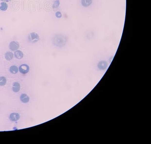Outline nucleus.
<instances>
[{
	"label": "nucleus",
	"mask_w": 151,
	"mask_h": 144,
	"mask_svg": "<svg viewBox=\"0 0 151 144\" xmlns=\"http://www.w3.org/2000/svg\"><path fill=\"white\" fill-rule=\"evenodd\" d=\"M20 89V85L18 82H16L14 83L13 85V91L14 92L17 93L19 91Z\"/></svg>",
	"instance_id": "nucleus-8"
},
{
	"label": "nucleus",
	"mask_w": 151,
	"mask_h": 144,
	"mask_svg": "<svg viewBox=\"0 0 151 144\" xmlns=\"http://www.w3.org/2000/svg\"><path fill=\"white\" fill-rule=\"evenodd\" d=\"M59 4H60V2H59V0H57L54 3V4L53 5V9H56L59 6Z\"/></svg>",
	"instance_id": "nucleus-14"
},
{
	"label": "nucleus",
	"mask_w": 151,
	"mask_h": 144,
	"mask_svg": "<svg viewBox=\"0 0 151 144\" xmlns=\"http://www.w3.org/2000/svg\"><path fill=\"white\" fill-rule=\"evenodd\" d=\"M9 71L13 74H16L18 73L19 69L16 66H12L10 67Z\"/></svg>",
	"instance_id": "nucleus-11"
},
{
	"label": "nucleus",
	"mask_w": 151,
	"mask_h": 144,
	"mask_svg": "<svg viewBox=\"0 0 151 144\" xmlns=\"http://www.w3.org/2000/svg\"><path fill=\"white\" fill-rule=\"evenodd\" d=\"M20 99L22 103H27L30 101V98L26 94H22L20 96Z\"/></svg>",
	"instance_id": "nucleus-6"
},
{
	"label": "nucleus",
	"mask_w": 151,
	"mask_h": 144,
	"mask_svg": "<svg viewBox=\"0 0 151 144\" xmlns=\"http://www.w3.org/2000/svg\"><path fill=\"white\" fill-rule=\"evenodd\" d=\"M7 79L4 77L2 76L0 77V86H4L7 83Z\"/></svg>",
	"instance_id": "nucleus-13"
},
{
	"label": "nucleus",
	"mask_w": 151,
	"mask_h": 144,
	"mask_svg": "<svg viewBox=\"0 0 151 144\" xmlns=\"http://www.w3.org/2000/svg\"><path fill=\"white\" fill-rule=\"evenodd\" d=\"M13 53L11 52H8L6 53L5 55V59L9 61L11 60L13 58Z\"/></svg>",
	"instance_id": "nucleus-9"
},
{
	"label": "nucleus",
	"mask_w": 151,
	"mask_h": 144,
	"mask_svg": "<svg viewBox=\"0 0 151 144\" xmlns=\"http://www.w3.org/2000/svg\"><path fill=\"white\" fill-rule=\"evenodd\" d=\"M8 8V5L5 2H2L1 3V5L0 7V9L1 11H5L7 10Z\"/></svg>",
	"instance_id": "nucleus-12"
},
{
	"label": "nucleus",
	"mask_w": 151,
	"mask_h": 144,
	"mask_svg": "<svg viewBox=\"0 0 151 144\" xmlns=\"http://www.w3.org/2000/svg\"><path fill=\"white\" fill-rule=\"evenodd\" d=\"M30 70L29 66L26 64L21 65L19 68V70L20 73L23 74H27Z\"/></svg>",
	"instance_id": "nucleus-4"
},
{
	"label": "nucleus",
	"mask_w": 151,
	"mask_h": 144,
	"mask_svg": "<svg viewBox=\"0 0 151 144\" xmlns=\"http://www.w3.org/2000/svg\"><path fill=\"white\" fill-rule=\"evenodd\" d=\"M19 44L16 41H13L9 43V48L12 51H16L19 49Z\"/></svg>",
	"instance_id": "nucleus-3"
},
{
	"label": "nucleus",
	"mask_w": 151,
	"mask_h": 144,
	"mask_svg": "<svg viewBox=\"0 0 151 144\" xmlns=\"http://www.w3.org/2000/svg\"><path fill=\"white\" fill-rule=\"evenodd\" d=\"M1 0L3 2H9L11 0Z\"/></svg>",
	"instance_id": "nucleus-16"
},
{
	"label": "nucleus",
	"mask_w": 151,
	"mask_h": 144,
	"mask_svg": "<svg viewBox=\"0 0 151 144\" xmlns=\"http://www.w3.org/2000/svg\"><path fill=\"white\" fill-rule=\"evenodd\" d=\"M14 56L18 59H21L24 57V53L20 50H17L14 52Z\"/></svg>",
	"instance_id": "nucleus-7"
},
{
	"label": "nucleus",
	"mask_w": 151,
	"mask_h": 144,
	"mask_svg": "<svg viewBox=\"0 0 151 144\" xmlns=\"http://www.w3.org/2000/svg\"><path fill=\"white\" fill-rule=\"evenodd\" d=\"M92 0H82L81 3L84 7H88L92 3Z\"/></svg>",
	"instance_id": "nucleus-10"
},
{
	"label": "nucleus",
	"mask_w": 151,
	"mask_h": 144,
	"mask_svg": "<svg viewBox=\"0 0 151 144\" xmlns=\"http://www.w3.org/2000/svg\"><path fill=\"white\" fill-rule=\"evenodd\" d=\"M20 118V115L18 113H13L9 116V120L12 121H18Z\"/></svg>",
	"instance_id": "nucleus-5"
},
{
	"label": "nucleus",
	"mask_w": 151,
	"mask_h": 144,
	"mask_svg": "<svg viewBox=\"0 0 151 144\" xmlns=\"http://www.w3.org/2000/svg\"><path fill=\"white\" fill-rule=\"evenodd\" d=\"M56 16L58 18H60L62 16V13L60 11H57L56 13Z\"/></svg>",
	"instance_id": "nucleus-15"
},
{
	"label": "nucleus",
	"mask_w": 151,
	"mask_h": 144,
	"mask_svg": "<svg viewBox=\"0 0 151 144\" xmlns=\"http://www.w3.org/2000/svg\"><path fill=\"white\" fill-rule=\"evenodd\" d=\"M28 40L31 43H35L39 41V35L35 32H32L29 34Z\"/></svg>",
	"instance_id": "nucleus-2"
},
{
	"label": "nucleus",
	"mask_w": 151,
	"mask_h": 144,
	"mask_svg": "<svg viewBox=\"0 0 151 144\" xmlns=\"http://www.w3.org/2000/svg\"><path fill=\"white\" fill-rule=\"evenodd\" d=\"M54 45L57 46H63L65 45L66 39L65 38L61 35H56L53 40Z\"/></svg>",
	"instance_id": "nucleus-1"
}]
</instances>
